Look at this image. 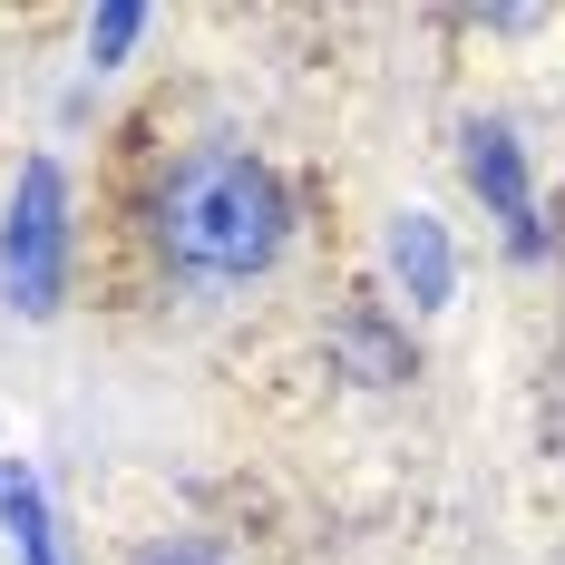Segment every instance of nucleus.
<instances>
[{"label":"nucleus","mask_w":565,"mask_h":565,"mask_svg":"<svg viewBox=\"0 0 565 565\" xmlns=\"http://www.w3.org/2000/svg\"><path fill=\"white\" fill-rule=\"evenodd\" d=\"M137 30H147V10H98V20H88V58H117Z\"/></svg>","instance_id":"423d86ee"},{"label":"nucleus","mask_w":565,"mask_h":565,"mask_svg":"<svg viewBox=\"0 0 565 565\" xmlns=\"http://www.w3.org/2000/svg\"><path fill=\"white\" fill-rule=\"evenodd\" d=\"M0 526L20 536V565H58L50 556V508H40V488L20 468H0Z\"/></svg>","instance_id":"39448f33"},{"label":"nucleus","mask_w":565,"mask_h":565,"mask_svg":"<svg viewBox=\"0 0 565 565\" xmlns=\"http://www.w3.org/2000/svg\"><path fill=\"white\" fill-rule=\"evenodd\" d=\"M58 274H68V185L40 157L10 195V225H0V282L20 312H58Z\"/></svg>","instance_id":"f03ea898"},{"label":"nucleus","mask_w":565,"mask_h":565,"mask_svg":"<svg viewBox=\"0 0 565 565\" xmlns=\"http://www.w3.org/2000/svg\"><path fill=\"white\" fill-rule=\"evenodd\" d=\"M137 565H215L205 546H157V556H137Z\"/></svg>","instance_id":"0eeeda50"},{"label":"nucleus","mask_w":565,"mask_h":565,"mask_svg":"<svg viewBox=\"0 0 565 565\" xmlns=\"http://www.w3.org/2000/svg\"><path fill=\"white\" fill-rule=\"evenodd\" d=\"M391 274H399V292L429 312V302H449V282H458V264H449V234L429 225V215H399L391 225Z\"/></svg>","instance_id":"20e7f679"},{"label":"nucleus","mask_w":565,"mask_h":565,"mask_svg":"<svg viewBox=\"0 0 565 565\" xmlns=\"http://www.w3.org/2000/svg\"><path fill=\"white\" fill-rule=\"evenodd\" d=\"M282 225H292V195L264 157L244 147H195L167 167V195H157V244H167L175 274L195 282H244L282 254Z\"/></svg>","instance_id":"f257e3e1"},{"label":"nucleus","mask_w":565,"mask_h":565,"mask_svg":"<svg viewBox=\"0 0 565 565\" xmlns=\"http://www.w3.org/2000/svg\"><path fill=\"white\" fill-rule=\"evenodd\" d=\"M468 175H478V195L516 225V244H536V205H526V167H516L508 127H468Z\"/></svg>","instance_id":"7ed1b4c3"}]
</instances>
